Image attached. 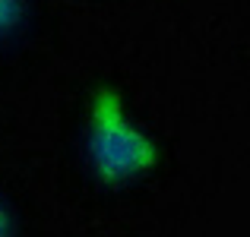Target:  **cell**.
<instances>
[{"label": "cell", "mask_w": 250, "mask_h": 237, "mask_svg": "<svg viewBox=\"0 0 250 237\" xmlns=\"http://www.w3.org/2000/svg\"><path fill=\"white\" fill-rule=\"evenodd\" d=\"M155 139L133 123L124 95L111 85L95 89L89 101V164L98 183L121 187L159 164Z\"/></svg>", "instance_id": "obj_1"}, {"label": "cell", "mask_w": 250, "mask_h": 237, "mask_svg": "<svg viewBox=\"0 0 250 237\" xmlns=\"http://www.w3.org/2000/svg\"><path fill=\"white\" fill-rule=\"evenodd\" d=\"M25 13V0H0V35L16 29Z\"/></svg>", "instance_id": "obj_2"}, {"label": "cell", "mask_w": 250, "mask_h": 237, "mask_svg": "<svg viewBox=\"0 0 250 237\" xmlns=\"http://www.w3.org/2000/svg\"><path fill=\"white\" fill-rule=\"evenodd\" d=\"M0 237H13V218H10L3 202H0Z\"/></svg>", "instance_id": "obj_3"}]
</instances>
